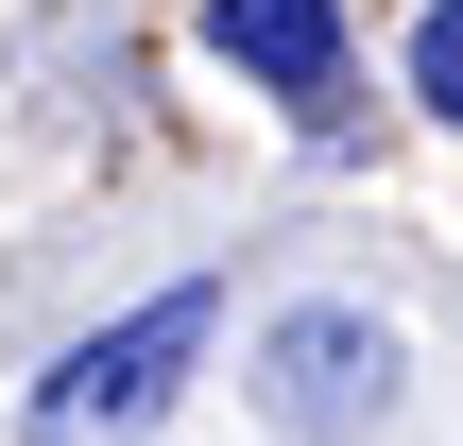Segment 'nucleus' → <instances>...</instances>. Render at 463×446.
I'll return each mask as SVG.
<instances>
[{
  "label": "nucleus",
  "mask_w": 463,
  "mask_h": 446,
  "mask_svg": "<svg viewBox=\"0 0 463 446\" xmlns=\"http://www.w3.org/2000/svg\"><path fill=\"white\" fill-rule=\"evenodd\" d=\"M206 52L241 69V86H275L309 138L344 120V86H361V52H344V0H206Z\"/></svg>",
  "instance_id": "3"
},
{
  "label": "nucleus",
  "mask_w": 463,
  "mask_h": 446,
  "mask_svg": "<svg viewBox=\"0 0 463 446\" xmlns=\"http://www.w3.org/2000/svg\"><path fill=\"white\" fill-rule=\"evenodd\" d=\"M395 378H412V344H395V309H361V292H292V309L258 327V413L292 446H361L395 413Z\"/></svg>",
  "instance_id": "2"
},
{
  "label": "nucleus",
  "mask_w": 463,
  "mask_h": 446,
  "mask_svg": "<svg viewBox=\"0 0 463 446\" xmlns=\"http://www.w3.org/2000/svg\"><path fill=\"white\" fill-rule=\"evenodd\" d=\"M412 103H430V120H463V0H430V17H412Z\"/></svg>",
  "instance_id": "4"
},
{
  "label": "nucleus",
  "mask_w": 463,
  "mask_h": 446,
  "mask_svg": "<svg viewBox=\"0 0 463 446\" xmlns=\"http://www.w3.org/2000/svg\"><path fill=\"white\" fill-rule=\"evenodd\" d=\"M206 327H223V292H206V275H172V292H137L120 327L52 344V378L17 395V446H137L155 413H172V395H189Z\"/></svg>",
  "instance_id": "1"
}]
</instances>
